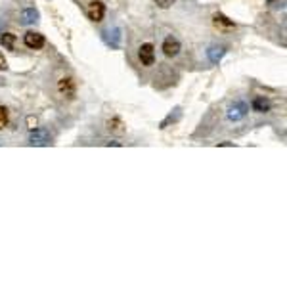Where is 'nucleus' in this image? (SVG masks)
Masks as SVG:
<instances>
[{
	"instance_id": "1",
	"label": "nucleus",
	"mask_w": 287,
	"mask_h": 287,
	"mask_svg": "<svg viewBox=\"0 0 287 287\" xmlns=\"http://www.w3.org/2000/svg\"><path fill=\"white\" fill-rule=\"evenodd\" d=\"M58 94L62 96L64 100H73L77 96V83L71 77H62L58 81Z\"/></svg>"
},
{
	"instance_id": "2",
	"label": "nucleus",
	"mask_w": 287,
	"mask_h": 287,
	"mask_svg": "<svg viewBox=\"0 0 287 287\" xmlns=\"http://www.w3.org/2000/svg\"><path fill=\"white\" fill-rule=\"evenodd\" d=\"M247 113H249V106L245 104V102H241V100H237V102H234L232 106L228 107V119L230 121H241V119L247 117Z\"/></svg>"
},
{
	"instance_id": "3",
	"label": "nucleus",
	"mask_w": 287,
	"mask_h": 287,
	"mask_svg": "<svg viewBox=\"0 0 287 287\" xmlns=\"http://www.w3.org/2000/svg\"><path fill=\"white\" fill-rule=\"evenodd\" d=\"M138 58L140 62H142V65H146V67H149V65L155 64V48H153V44H142L138 50Z\"/></svg>"
},
{
	"instance_id": "4",
	"label": "nucleus",
	"mask_w": 287,
	"mask_h": 287,
	"mask_svg": "<svg viewBox=\"0 0 287 287\" xmlns=\"http://www.w3.org/2000/svg\"><path fill=\"white\" fill-rule=\"evenodd\" d=\"M23 43H25L27 48H31V50H41L44 44H46V41H44V35H41V33L29 31V33H25Z\"/></svg>"
},
{
	"instance_id": "5",
	"label": "nucleus",
	"mask_w": 287,
	"mask_h": 287,
	"mask_svg": "<svg viewBox=\"0 0 287 287\" xmlns=\"http://www.w3.org/2000/svg\"><path fill=\"white\" fill-rule=\"evenodd\" d=\"M180 48H182L180 41H178L176 37H172V35L163 41V54H165L167 58H174V56H178Z\"/></svg>"
},
{
	"instance_id": "6",
	"label": "nucleus",
	"mask_w": 287,
	"mask_h": 287,
	"mask_svg": "<svg viewBox=\"0 0 287 287\" xmlns=\"http://www.w3.org/2000/svg\"><path fill=\"white\" fill-rule=\"evenodd\" d=\"M88 18L92 20V22H102L104 20V16H106V6L100 2V0H92L90 4H88Z\"/></svg>"
},
{
	"instance_id": "7",
	"label": "nucleus",
	"mask_w": 287,
	"mask_h": 287,
	"mask_svg": "<svg viewBox=\"0 0 287 287\" xmlns=\"http://www.w3.org/2000/svg\"><path fill=\"white\" fill-rule=\"evenodd\" d=\"M50 138V134H48V130H44V128H35L31 132V136H29V142H31L33 146H44L46 142Z\"/></svg>"
},
{
	"instance_id": "8",
	"label": "nucleus",
	"mask_w": 287,
	"mask_h": 287,
	"mask_svg": "<svg viewBox=\"0 0 287 287\" xmlns=\"http://www.w3.org/2000/svg\"><path fill=\"white\" fill-rule=\"evenodd\" d=\"M224 54H226V48H224V46H211V48L207 50V58H209L211 64H218L224 58Z\"/></svg>"
},
{
	"instance_id": "9",
	"label": "nucleus",
	"mask_w": 287,
	"mask_h": 287,
	"mask_svg": "<svg viewBox=\"0 0 287 287\" xmlns=\"http://www.w3.org/2000/svg\"><path fill=\"white\" fill-rule=\"evenodd\" d=\"M107 130L111 132V134H125V123L121 121L119 117H111L107 121Z\"/></svg>"
},
{
	"instance_id": "10",
	"label": "nucleus",
	"mask_w": 287,
	"mask_h": 287,
	"mask_svg": "<svg viewBox=\"0 0 287 287\" xmlns=\"http://www.w3.org/2000/svg\"><path fill=\"white\" fill-rule=\"evenodd\" d=\"M270 102L266 100V98H262V96H258V98H255L253 100V109H255L256 113H268L270 111Z\"/></svg>"
},
{
	"instance_id": "11",
	"label": "nucleus",
	"mask_w": 287,
	"mask_h": 287,
	"mask_svg": "<svg viewBox=\"0 0 287 287\" xmlns=\"http://www.w3.org/2000/svg\"><path fill=\"white\" fill-rule=\"evenodd\" d=\"M214 20V25L216 27H222V29H234L235 25H234V22H230L226 16H222V14H216L213 18Z\"/></svg>"
},
{
	"instance_id": "12",
	"label": "nucleus",
	"mask_w": 287,
	"mask_h": 287,
	"mask_svg": "<svg viewBox=\"0 0 287 287\" xmlns=\"http://www.w3.org/2000/svg\"><path fill=\"white\" fill-rule=\"evenodd\" d=\"M0 44L4 48H8V50H14V46H16V35H12V33L0 35Z\"/></svg>"
},
{
	"instance_id": "13",
	"label": "nucleus",
	"mask_w": 287,
	"mask_h": 287,
	"mask_svg": "<svg viewBox=\"0 0 287 287\" xmlns=\"http://www.w3.org/2000/svg\"><path fill=\"white\" fill-rule=\"evenodd\" d=\"M37 20H39V12H37V10L27 8V10L22 12V22L23 23H27V25H29V23H35Z\"/></svg>"
},
{
	"instance_id": "14",
	"label": "nucleus",
	"mask_w": 287,
	"mask_h": 287,
	"mask_svg": "<svg viewBox=\"0 0 287 287\" xmlns=\"http://www.w3.org/2000/svg\"><path fill=\"white\" fill-rule=\"evenodd\" d=\"M109 35H113V37H104L106 39V43L109 44V46H113V48H119V43H121V35H119V29H113V31H107Z\"/></svg>"
},
{
	"instance_id": "15",
	"label": "nucleus",
	"mask_w": 287,
	"mask_h": 287,
	"mask_svg": "<svg viewBox=\"0 0 287 287\" xmlns=\"http://www.w3.org/2000/svg\"><path fill=\"white\" fill-rule=\"evenodd\" d=\"M6 125H8V109L4 106H0V130L6 128Z\"/></svg>"
},
{
	"instance_id": "16",
	"label": "nucleus",
	"mask_w": 287,
	"mask_h": 287,
	"mask_svg": "<svg viewBox=\"0 0 287 287\" xmlns=\"http://www.w3.org/2000/svg\"><path fill=\"white\" fill-rule=\"evenodd\" d=\"M155 2H157V6H161V8H170L174 4V0H155Z\"/></svg>"
},
{
	"instance_id": "17",
	"label": "nucleus",
	"mask_w": 287,
	"mask_h": 287,
	"mask_svg": "<svg viewBox=\"0 0 287 287\" xmlns=\"http://www.w3.org/2000/svg\"><path fill=\"white\" fill-rule=\"evenodd\" d=\"M8 67V64H6V58H4V54L0 52V71H4Z\"/></svg>"
}]
</instances>
